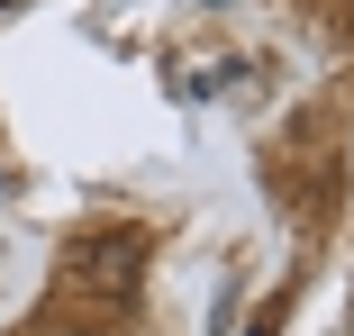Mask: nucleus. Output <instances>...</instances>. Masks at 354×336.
<instances>
[{
    "instance_id": "f257e3e1",
    "label": "nucleus",
    "mask_w": 354,
    "mask_h": 336,
    "mask_svg": "<svg viewBox=\"0 0 354 336\" xmlns=\"http://www.w3.org/2000/svg\"><path fill=\"white\" fill-rule=\"evenodd\" d=\"M136 273H146V236H136V227H91V236L64 245V282L91 291V300H109V309L136 300Z\"/></svg>"
},
{
    "instance_id": "f03ea898",
    "label": "nucleus",
    "mask_w": 354,
    "mask_h": 336,
    "mask_svg": "<svg viewBox=\"0 0 354 336\" xmlns=\"http://www.w3.org/2000/svg\"><path fill=\"white\" fill-rule=\"evenodd\" d=\"M272 327H281V300H272V309H263V318H254V327H245V336H272Z\"/></svg>"
}]
</instances>
